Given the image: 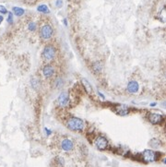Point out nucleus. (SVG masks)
I'll use <instances>...</instances> for the list:
<instances>
[{
    "mask_svg": "<svg viewBox=\"0 0 166 167\" xmlns=\"http://www.w3.org/2000/svg\"><path fill=\"white\" fill-rule=\"evenodd\" d=\"M66 126H68V127L70 129V130L81 131L82 129H84V127H85V123H84V121L80 118L71 117L68 120Z\"/></svg>",
    "mask_w": 166,
    "mask_h": 167,
    "instance_id": "f257e3e1",
    "label": "nucleus"
},
{
    "mask_svg": "<svg viewBox=\"0 0 166 167\" xmlns=\"http://www.w3.org/2000/svg\"><path fill=\"white\" fill-rule=\"evenodd\" d=\"M56 56V49L51 45H47L43 51V57L45 61H51Z\"/></svg>",
    "mask_w": 166,
    "mask_h": 167,
    "instance_id": "f03ea898",
    "label": "nucleus"
},
{
    "mask_svg": "<svg viewBox=\"0 0 166 167\" xmlns=\"http://www.w3.org/2000/svg\"><path fill=\"white\" fill-rule=\"evenodd\" d=\"M53 33H54V30H53V28L51 27V25L44 24V26L41 28L40 34H41V37L44 40H48V39H50L52 37Z\"/></svg>",
    "mask_w": 166,
    "mask_h": 167,
    "instance_id": "7ed1b4c3",
    "label": "nucleus"
},
{
    "mask_svg": "<svg viewBox=\"0 0 166 167\" xmlns=\"http://www.w3.org/2000/svg\"><path fill=\"white\" fill-rule=\"evenodd\" d=\"M95 145L98 150H101V151H104L108 147V141L104 137L99 136L96 140H95Z\"/></svg>",
    "mask_w": 166,
    "mask_h": 167,
    "instance_id": "20e7f679",
    "label": "nucleus"
},
{
    "mask_svg": "<svg viewBox=\"0 0 166 167\" xmlns=\"http://www.w3.org/2000/svg\"><path fill=\"white\" fill-rule=\"evenodd\" d=\"M58 104H59L60 106L62 107H65L68 104V102H69V98H68V93H66V91H63V93H61L60 95L58 96Z\"/></svg>",
    "mask_w": 166,
    "mask_h": 167,
    "instance_id": "39448f33",
    "label": "nucleus"
},
{
    "mask_svg": "<svg viewBox=\"0 0 166 167\" xmlns=\"http://www.w3.org/2000/svg\"><path fill=\"white\" fill-rule=\"evenodd\" d=\"M143 159L147 162H154L156 159V154L154 152L151 151V150H146V151H144L143 152Z\"/></svg>",
    "mask_w": 166,
    "mask_h": 167,
    "instance_id": "423d86ee",
    "label": "nucleus"
},
{
    "mask_svg": "<svg viewBox=\"0 0 166 167\" xmlns=\"http://www.w3.org/2000/svg\"><path fill=\"white\" fill-rule=\"evenodd\" d=\"M61 148L65 152H70L72 151L74 148V143L71 140L69 139H65L61 142Z\"/></svg>",
    "mask_w": 166,
    "mask_h": 167,
    "instance_id": "0eeeda50",
    "label": "nucleus"
},
{
    "mask_svg": "<svg viewBox=\"0 0 166 167\" xmlns=\"http://www.w3.org/2000/svg\"><path fill=\"white\" fill-rule=\"evenodd\" d=\"M149 120L152 124H159L163 121V115L156 114V113H151L149 115Z\"/></svg>",
    "mask_w": 166,
    "mask_h": 167,
    "instance_id": "6e6552de",
    "label": "nucleus"
},
{
    "mask_svg": "<svg viewBox=\"0 0 166 167\" xmlns=\"http://www.w3.org/2000/svg\"><path fill=\"white\" fill-rule=\"evenodd\" d=\"M127 91L131 93H135L139 91V84L135 80H131L127 84Z\"/></svg>",
    "mask_w": 166,
    "mask_h": 167,
    "instance_id": "1a4fd4ad",
    "label": "nucleus"
},
{
    "mask_svg": "<svg viewBox=\"0 0 166 167\" xmlns=\"http://www.w3.org/2000/svg\"><path fill=\"white\" fill-rule=\"evenodd\" d=\"M54 73H55V69H54L53 66H45L44 68H43V74H44V76L45 78H50V77H52Z\"/></svg>",
    "mask_w": 166,
    "mask_h": 167,
    "instance_id": "9d476101",
    "label": "nucleus"
},
{
    "mask_svg": "<svg viewBox=\"0 0 166 167\" xmlns=\"http://www.w3.org/2000/svg\"><path fill=\"white\" fill-rule=\"evenodd\" d=\"M115 112L117 113L120 115H126L128 114L129 112V109L127 105H124V104H121V105H118L115 107Z\"/></svg>",
    "mask_w": 166,
    "mask_h": 167,
    "instance_id": "9b49d317",
    "label": "nucleus"
},
{
    "mask_svg": "<svg viewBox=\"0 0 166 167\" xmlns=\"http://www.w3.org/2000/svg\"><path fill=\"white\" fill-rule=\"evenodd\" d=\"M12 10H13V13H14L16 16H18V17L22 16V15L25 13V10L23 9V8L19 7H14L13 8H12Z\"/></svg>",
    "mask_w": 166,
    "mask_h": 167,
    "instance_id": "f8f14e48",
    "label": "nucleus"
},
{
    "mask_svg": "<svg viewBox=\"0 0 166 167\" xmlns=\"http://www.w3.org/2000/svg\"><path fill=\"white\" fill-rule=\"evenodd\" d=\"M149 146L154 149H158L161 146V141L158 139H152L149 142Z\"/></svg>",
    "mask_w": 166,
    "mask_h": 167,
    "instance_id": "ddd939ff",
    "label": "nucleus"
},
{
    "mask_svg": "<svg viewBox=\"0 0 166 167\" xmlns=\"http://www.w3.org/2000/svg\"><path fill=\"white\" fill-rule=\"evenodd\" d=\"M82 83H83V86H84L86 88V90L87 91H88L89 93H91L93 91L92 90V87H91V85L89 83L88 80H82Z\"/></svg>",
    "mask_w": 166,
    "mask_h": 167,
    "instance_id": "4468645a",
    "label": "nucleus"
},
{
    "mask_svg": "<svg viewBox=\"0 0 166 167\" xmlns=\"http://www.w3.org/2000/svg\"><path fill=\"white\" fill-rule=\"evenodd\" d=\"M37 10H38L39 12H41V13H49L50 10H49V8L46 5H41L39 6L38 7H37Z\"/></svg>",
    "mask_w": 166,
    "mask_h": 167,
    "instance_id": "2eb2a0df",
    "label": "nucleus"
},
{
    "mask_svg": "<svg viewBox=\"0 0 166 167\" xmlns=\"http://www.w3.org/2000/svg\"><path fill=\"white\" fill-rule=\"evenodd\" d=\"M31 86H32V88L33 89H35V90H37L39 88V86H40V82H39V80H37V78H31Z\"/></svg>",
    "mask_w": 166,
    "mask_h": 167,
    "instance_id": "dca6fc26",
    "label": "nucleus"
},
{
    "mask_svg": "<svg viewBox=\"0 0 166 167\" xmlns=\"http://www.w3.org/2000/svg\"><path fill=\"white\" fill-rule=\"evenodd\" d=\"M63 80H62L61 78H57L56 80H55V87L56 88V89H59L60 87L63 86Z\"/></svg>",
    "mask_w": 166,
    "mask_h": 167,
    "instance_id": "f3484780",
    "label": "nucleus"
},
{
    "mask_svg": "<svg viewBox=\"0 0 166 167\" xmlns=\"http://www.w3.org/2000/svg\"><path fill=\"white\" fill-rule=\"evenodd\" d=\"M7 23H9V24L13 23V13H12V12H7Z\"/></svg>",
    "mask_w": 166,
    "mask_h": 167,
    "instance_id": "a211bd4d",
    "label": "nucleus"
},
{
    "mask_svg": "<svg viewBox=\"0 0 166 167\" xmlns=\"http://www.w3.org/2000/svg\"><path fill=\"white\" fill-rule=\"evenodd\" d=\"M28 29L31 32H34L36 30V24L34 22H31L30 24L28 25Z\"/></svg>",
    "mask_w": 166,
    "mask_h": 167,
    "instance_id": "6ab92c4d",
    "label": "nucleus"
},
{
    "mask_svg": "<svg viewBox=\"0 0 166 167\" xmlns=\"http://www.w3.org/2000/svg\"><path fill=\"white\" fill-rule=\"evenodd\" d=\"M7 7H4L3 5H0V13L1 14H7Z\"/></svg>",
    "mask_w": 166,
    "mask_h": 167,
    "instance_id": "aec40b11",
    "label": "nucleus"
},
{
    "mask_svg": "<svg viewBox=\"0 0 166 167\" xmlns=\"http://www.w3.org/2000/svg\"><path fill=\"white\" fill-rule=\"evenodd\" d=\"M93 68L96 71H101V66H100V63H95L93 65Z\"/></svg>",
    "mask_w": 166,
    "mask_h": 167,
    "instance_id": "412c9836",
    "label": "nucleus"
},
{
    "mask_svg": "<svg viewBox=\"0 0 166 167\" xmlns=\"http://www.w3.org/2000/svg\"><path fill=\"white\" fill-rule=\"evenodd\" d=\"M56 6L57 7H61L62 6H63V1H62V0H56Z\"/></svg>",
    "mask_w": 166,
    "mask_h": 167,
    "instance_id": "4be33fe9",
    "label": "nucleus"
},
{
    "mask_svg": "<svg viewBox=\"0 0 166 167\" xmlns=\"http://www.w3.org/2000/svg\"><path fill=\"white\" fill-rule=\"evenodd\" d=\"M3 20H4V17L0 15V24L2 23V21H3Z\"/></svg>",
    "mask_w": 166,
    "mask_h": 167,
    "instance_id": "5701e85b",
    "label": "nucleus"
},
{
    "mask_svg": "<svg viewBox=\"0 0 166 167\" xmlns=\"http://www.w3.org/2000/svg\"><path fill=\"white\" fill-rule=\"evenodd\" d=\"M155 105H156V103H151V106H152V107H153V106H155Z\"/></svg>",
    "mask_w": 166,
    "mask_h": 167,
    "instance_id": "b1692460",
    "label": "nucleus"
}]
</instances>
